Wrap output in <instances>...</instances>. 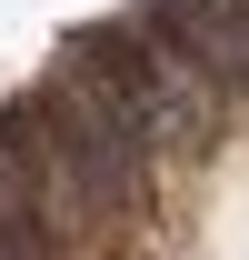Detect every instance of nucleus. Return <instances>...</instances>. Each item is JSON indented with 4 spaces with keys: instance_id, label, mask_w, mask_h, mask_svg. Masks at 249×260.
<instances>
[{
    "instance_id": "f257e3e1",
    "label": "nucleus",
    "mask_w": 249,
    "mask_h": 260,
    "mask_svg": "<svg viewBox=\"0 0 249 260\" xmlns=\"http://www.w3.org/2000/svg\"><path fill=\"white\" fill-rule=\"evenodd\" d=\"M60 70H70V80H90V100L130 130V140H140V150H150V160L189 150V140L219 120L210 70L189 60V50L159 30V20H120V30L70 40V60H60Z\"/></svg>"
},
{
    "instance_id": "f03ea898",
    "label": "nucleus",
    "mask_w": 249,
    "mask_h": 260,
    "mask_svg": "<svg viewBox=\"0 0 249 260\" xmlns=\"http://www.w3.org/2000/svg\"><path fill=\"white\" fill-rule=\"evenodd\" d=\"M150 20L210 70L219 100H249V0H150Z\"/></svg>"
},
{
    "instance_id": "7ed1b4c3",
    "label": "nucleus",
    "mask_w": 249,
    "mask_h": 260,
    "mask_svg": "<svg viewBox=\"0 0 249 260\" xmlns=\"http://www.w3.org/2000/svg\"><path fill=\"white\" fill-rule=\"evenodd\" d=\"M0 260H50V250H30V240H20V230L0 220Z\"/></svg>"
}]
</instances>
